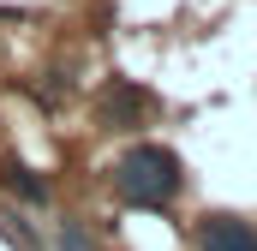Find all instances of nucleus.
I'll return each mask as SVG.
<instances>
[{"label":"nucleus","mask_w":257,"mask_h":251,"mask_svg":"<svg viewBox=\"0 0 257 251\" xmlns=\"http://www.w3.org/2000/svg\"><path fill=\"white\" fill-rule=\"evenodd\" d=\"M114 186L132 209H168L180 186H186V168L168 144H132L126 156L114 162Z\"/></svg>","instance_id":"obj_1"},{"label":"nucleus","mask_w":257,"mask_h":251,"mask_svg":"<svg viewBox=\"0 0 257 251\" xmlns=\"http://www.w3.org/2000/svg\"><path fill=\"white\" fill-rule=\"evenodd\" d=\"M150 108H156V96H150V90H138V84H126V78H114V84L96 96V114H102L108 132H132V126H144Z\"/></svg>","instance_id":"obj_2"},{"label":"nucleus","mask_w":257,"mask_h":251,"mask_svg":"<svg viewBox=\"0 0 257 251\" xmlns=\"http://www.w3.org/2000/svg\"><path fill=\"white\" fill-rule=\"evenodd\" d=\"M197 251H257V221L215 209L197 221Z\"/></svg>","instance_id":"obj_3"},{"label":"nucleus","mask_w":257,"mask_h":251,"mask_svg":"<svg viewBox=\"0 0 257 251\" xmlns=\"http://www.w3.org/2000/svg\"><path fill=\"white\" fill-rule=\"evenodd\" d=\"M0 186H12L18 197H24V203L48 209V180H36V174H30L24 162H6V156H0Z\"/></svg>","instance_id":"obj_4"},{"label":"nucleus","mask_w":257,"mask_h":251,"mask_svg":"<svg viewBox=\"0 0 257 251\" xmlns=\"http://www.w3.org/2000/svg\"><path fill=\"white\" fill-rule=\"evenodd\" d=\"M60 251H90V239H84L78 227H66V233H60Z\"/></svg>","instance_id":"obj_5"}]
</instances>
